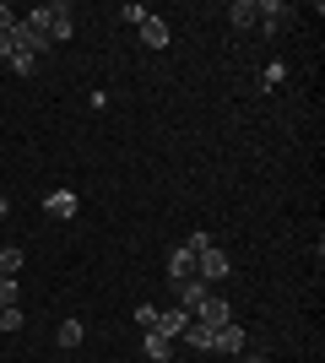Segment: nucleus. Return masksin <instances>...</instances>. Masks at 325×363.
<instances>
[{"mask_svg": "<svg viewBox=\"0 0 325 363\" xmlns=\"http://www.w3.org/2000/svg\"><path fill=\"white\" fill-rule=\"evenodd\" d=\"M190 320H201V325H212V331H217V325H228V320H233V309H228L222 293H206V298L195 303V315H190Z\"/></svg>", "mask_w": 325, "mask_h": 363, "instance_id": "obj_1", "label": "nucleus"}, {"mask_svg": "<svg viewBox=\"0 0 325 363\" xmlns=\"http://www.w3.org/2000/svg\"><path fill=\"white\" fill-rule=\"evenodd\" d=\"M212 352H228V358H239V352H249V336H244V325H217L212 331Z\"/></svg>", "mask_w": 325, "mask_h": 363, "instance_id": "obj_2", "label": "nucleus"}, {"mask_svg": "<svg viewBox=\"0 0 325 363\" xmlns=\"http://www.w3.org/2000/svg\"><path fill=\"white\" fill-rule=\"evenodd\" d=\"M228 272H233V266H228V255H222L217 244H212V250H201V255H195V277H201L206 288H212L217 277H228Z\"/></svg>", "mask_w": 325, "mask_h": 363, "instance_id": "obj_3", "label": "nucleus"}, {"mask_svg": "<svg viewBox=\"0 0 325 363\" xmlns=\"http://www.w3.org/2000/svg\"><path fill=\"white\" fill-rule=\"evenodd\" d=\"M185 325H190V315L179 309V303H173V309H157V325H152V331L173 342V336H185Z\"/></svg>", "mask_w": 325, "mask_h": 363, "instance_id": "obj_4", "label": "nucleus"}, {"mask_svg": "<svg viewBox=\"0 0 325 363\" xmlns=\"http://www.w3.org/2000/svg\"><path fill=\"white\" fill-rule=\"evenodd\" d=\"M141 44L147 49H169V22H163V16H141Z\"/></svg>", "mask_w": 325, "mask_h": 363, "instance_id": "obj_5", "label": "nucleus"}, {"mask_svg": "<svg viewBox=\"0 0 325 363\" xmlns=\"http://www.w3.org/2000/svg\"><path fill=\"white\" fill-rule=\"evenodd\" d=\"M76 206H81L76 190H49V196H44V212L49 217H76Z\"/></svg>", "mask_w": 325, "mask_h": 363, "instance_id": "obj_6", "label": "nucleus"}, {"mask_svg": "<svg viewBox=\"0 0 325 363\" xmlns=\"http://www.w3.org/2000/svg\"><path fill=\"white\" fill-rule=\"evenodd\" d=\"M173 293H179V309H185V315H195V303H201V298H206L212 288H206L201 277H185V282H179Z\"/></svg>", "mask_w": 325, "mask_h": 363, "instance_id": "obj_7", "label": "nucleus"}, {"mask_svg": "<svg viewBox=\"0 0 325 363\" xmlns=\"http://www.w3.org/2000/svg\"><path fill=\"white\" fill-rule=\"evenodd\" d=\"M71 38V6H49V44H65Z\"/></svg>", "mask_w": 325, "mask_h": 363, "instance_id": "obj_8", "label": "nucleus"}, {"mask_svg": "<svg viewBox=\"0 0 325 363\" xmlns=\"http://www.w3.org/2000/svg\"><path fill=\"white\" fill-rule=\"evenodd\" d=\"M185 277H195V255H190L185 244H179V250H173V255H169V282H173V288H179Z\"/></svg>", "mask_w": 325, "mask_h": 363, "instance_id": "obj_9", "label": "nucleus"}, {"mask_svg": "<svg viewBox=\"0 0 325 363\" xmlns=\"http://www.w3.org/2000/svg\"><path fill=\"white\" fill-rule=\"evenodd\" d=\"M141 352H147L152 363H169L173 342H169V336H157V331H141Z\"/></svg>", "mask_w": 325, "mask_h": 363, "instance_id": "obj_10", "label": "nucleus"}, {"mask_svg": "<svg viewBox=\"0 0 325 363\" xmlns=\"http://www.w3.org/2000/svg\"><path fill=\"white\" fill-rule=\"evenodd\" d=\"M228 22H233V28H255V22H261V6H255V0H233Z\"/></svg>", "mask_w": 325, "mask_h": 363, "instance_id": "obj_11", "label": "nucleus"}, {"mask_svg": "<svg viewBox=\"0 0 325 363\" xmlns=\"http://www.w3.org/2000/svg\"><path fill=\"white\" fill-rule=\"evenodd\" d=\"M255 6H261V28L266 33H277L282 22H287V6H282V0H255Z\"/></svg>", "mask_w": 325, "mask_h": 363, "instance_id": "obj_12", "label": "nucleus"}, {"mask_svg": "<svg viewBox=\"0 0 325 363\" xmlns=\"http://www.w3.org/2000/svg\"><path fill=\"white\" fill-rule=\"evenodd\" d=\"M185 342H190L195 352H212V325H201V320H190V325H185Z\"/></svg>", "mask_w": 325, "mask_h": 363, "instance_id": "obj_13", "label": "nucleus"}, {"mask_svg": "<svg viewBox=\"0 0 325 363\" xmlns=\"http://www.w3.org/2000/svg\"><path fill=\"white\" fill-rule=\"evenodd\" d=\"M81 336H87V325H81V320H60L55 342H60V347H81Z\"/></svg>", "mask_w": 325, "mask_h": 363, "instance_id": "obj_14", "label": "nucleus"}, {"mask_svg": "<svg viewBox=\"0 0 325 363\" xmlns=\"http://www.w3.org/2000/svg\"><path fill=\"white\" fill-rule=\"evenodd\" d=\"M16 272H22V250L6 244V250H0V277H16Z\"/></svg>", "mask_w": 325, "mask_h": 363, "instance_id": "obj_15", "label": "nucleus"}, {"mask_svg": "<svg viewBox=\"0 0 325 363\" xmlns=\"http://www.w3.org/2000/svg\"><path fill=\"white\" fill-rule=\"evenodd\" d=\"M22 325H28V315H22V309H16V303H11V309H0V331H22Z\"/></svg>", "mask_w": 325, "mask_h": 363, "instance_id": "obj_16", "label": "nucleus"}, {"mask_svg": "<svg viewBox=\"0 0 325 363\" xmlns=\"http://www.w3.org/2000/svg\"><path fill=\"white\" fill-rule=\"evenodd\" d=\"M6 60H11V71H16V76H33V65H38V60H33V55H22V49H11Z\"/></svg>", "mask_w": 325, "mask_h": 363, "instance_id": "obj_17", "label": "nucleus"}, {"mask_svg": "<svg viewBox=\"0 0 325 363\" xmlns=\"http://www.w3.org/2000/svg\"><path fill=\"white\" fill-rule=\"evenodd\" d=\"M16 303V277H0V309H11Z\"/></svg>", "mask_w": 325, "mask_h": 363, "instance_id": "obj_18", "label": "nucleus"}, {"mask_svg": "<svg viewBox=\"0 0 325 363\" xmlns=\"http://www.w3.org/2000/svg\"><path fill=\"white\" fill-rule=\"evenodd\" d=\"M185 250H190V255H201V250H212V233H190V239H185Z\"/></svg>", "mask_w": 325, "mask_h": 363, "instance_id": "obj_19", "label": "nucleus"}, {"mask_svg": "<svg viewBox=\"0 0 325 363\" xmlns=\"http://www.w3.org/2000/svg\"><path fill=\"white\" fill-rule=\"evenodd\" d=\"M136 320H141V331H152V325H157V309H152V303H136Z\"/></svg>", "mask_w": 325, "mask_h": 363, "instance_id": "obj_20", "label": "nucleus"}, {"mask_svg": "<svg viewBox=\"0 0 325 363\" xmlns=\"http://www.w3.org/2000/svg\"><path fill=\"white\" fill-rule=\"evenodd\" d=\"M16 28V11H11V6H0V33H11Z\"/></svg>", "mask_w": 325, "mask_h": 363, "instance_id": "obj_21", "label": "nucleus"}, {"mask_svg": "<svg viewBox=\"0 0 325 363\" xmlns=\"http://www.w3.org/2000/svg\"><path fill=\"white\" fill-rule=\"evenodd\" d=\"M239 363H266V358H261V352H239Z\"/></svg>", "mask_w": 325, "mask_h": 363, "instance_id": "obj_22", "label": "nucleus"}, {"mask_svg": "<svg viewBox=\"0 0 325 363\" xmlns=\"http://www.w3.org/2000/svg\"><path fill=\"white\" fill-rule=\"evenodd\" d=\"M0 217H6V201H0Z\"/></svg>", "mask_w": 325, "mask_h": 363, "instance_id": "obj_23", "label": "nucleus"}]
</instances>
